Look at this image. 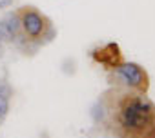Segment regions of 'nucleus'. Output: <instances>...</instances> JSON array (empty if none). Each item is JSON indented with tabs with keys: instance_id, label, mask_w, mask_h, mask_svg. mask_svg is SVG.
Masks as SVG:
<instances>
[{
	"instance_id": "0eeeda50",
	"label": "nucleus",
	"mask_w": 155,
	"mask_h": 138,
	"mask_svg": "<svg viewBox=\"0 0 155 138\" xmlns=\"http://www.w3.org/2000/svg\"><path fill=\"white\" fill-rule=\"evenodd\" d=\"M53 38H57V29L49 22L48 27H46V31H44V35H42V44H49V42H53Z\"/></svg>"
},
{
	"instance_id": "20e7f679",
	"label": "nucleus",
	"mask_w": 155,
	"mask_h": 138,
	"mask_svg": "<svg viewBox=\"0 0 155 138\" xmlns=\"http://www.w3.org/2000/svg\"><path fill=\"white\" fill-rule=\"evenodd\" d=\"M91 58L97 64H102L104 67L113 69V67H117L122 62V53H120V47L115 42H110V44H106L102 47L93 49L91 51Z\"/></svg>"
},
{
	"instance_id": "f8f14e48",
	"label": "nucleus",
	"mask_w": 155,
	"mask_h": 138,
	"mask_svg": "<svg viewBox=\"0 0 155 138\" xmlns=\"http://www.w3.org/2000/svg\"><path fill=\"white\" fill-rule=\"evenodd\" d=\"M2 40H4V36H2V33H0V42H2Z\"/></svg>"
},
{
	"instance_id": "1a4fd4ad",
	"label": "nucleus",
	"mask_w": 155,
	"mask_h": 138,
	"mask_svg": "<svg viewBox=\"0 0 155 138\" xmlns=\"http://www.w3.org/2000/svg\"><path fill=\"white\" fill-rule=\"evenodd\" d=\"M8 111H9V100L0 96V120L8 116Z\"/></svg>"
},
{
	"instance_id": "9d476101",
	"label": "nucleus",
	"mask_w": 155,
	"mask_h": 138,
	"mask_svg": "<svg viewBox=\"0 0 155 138\" xmlns=\"http://www.w3.org/2000/svg\"><path fill=\"white\" fill-rule=\"evenodd\" d=\"M13 2H15V0H0V9H8V8H11Z\"/></svg>"
},
{
	"instance_id": "f03ea898",
	"label": "nucleus",
	"mask_w": 155,
	"mask_h": 138,
	"mask_svg": "<svg viewBox=\"0 0 155 138\" xmlns=\"http://www.w3.org/2000/svg\"><path fill=\"white\" fill-rule=\"evenodd\" d=\"M113 71L126 87L140 91V93H144L148 89V73L139 64H135V62H120L117 67H113Z\"/></svg>"
},
{
	"instance_id": "9b49d317",
	"label": "nucleus",
	"mask_w": 155,
	"mask_h": 138,
	"mask_svg": "<svg viewBox=\"0 0 155 138\" xmlns=\"http://www.w3.org/2000/svg\"><path fill=\"white\" fill-rule=\"evenodd\" d=\"M4 55V47H2V42H0V56Z\"/></svg>"
},
{
	"instance_id": "6e6552de",
	"label": "nucleus",
	"mask_w": 155,
	"mask_h": 138,
	"mask_svg": "<svg viewBox=\"0 0 155 138\" xmlns=\"http://www.w3.org/2000/svg\"><path fill=\"white\" fill-rule=\"evenodd\" d=\"M75 60H71V58H68V60H64V64H62V71L66 73V75H75Z\"/></svg>"
},
{
	"instance_id": "39448f33",
	"label": "nucleus",
	"mask_w": 155,
	"mask_h": 138,
	"mask_svg": "<svg viewBox=\"0 0 155 138\" xmlns=\"http://www.w3.org/2000/svg\"><path fill=\"white\" fill-rule=\"evenodd\" d=\"M0 33H2L4 40H15L22 33L20 13H9L2 22H0Z\"/></svg>"
},
{
	"instance_id": "f257e3e1",
	"label": "nucleus",
	"mask_w": 155,
	"mask_h": 138,
	"mask_svg": "<svg viewBox=\"0 0 155 138\" xmlns=\"http://www.w3.org/2000/svg\"><path fill=\"white\" fill-rule=\"evenodd\" d=\"M119 138H155V105L140 95H122L117 104Z\"/></svg>"
},
{
	"instance_id": "7ed1b4c3",
	"label": "nucleus",
	"mask_w": 155,
	"mask_h": 138,
	"mask_svg": "<svg viewBox=\"0 0 155 138\" xmlns=\"http://www.w3.org/2000/svg\"><path fill=\"white\" fill-rule=\"evenodd\" d=\"M18 13H20V22H22V31H24V35H26L29 40H38V38H42V35H44V31H46L49 20H48L37 8H31V6L22 8Z\"/></svg>"
},
{
	"instance_id": "423d86ee",
	"label": "nucleus",
	"mask_w": 155,
	"mask_h": 138,
	"mask_svg": "<svg viewBox=\"0 0 155 138\" xmlns=\"http://www.w3.org/2000/svg\"><path fill=\"white\" fill-rule=\"evenodd\" d=\"M91 118L95 124H101L104 118H106V111H104V104L102 102H97L93 107H91Z\"/></svg>"
}]
</instances>
